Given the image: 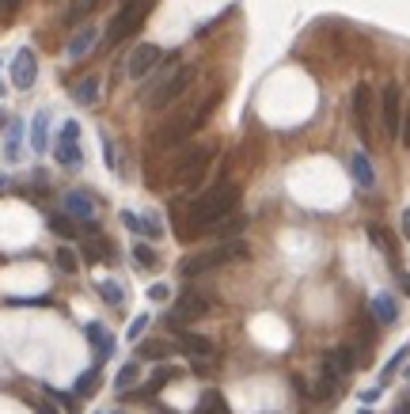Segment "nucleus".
<instances>
[{"mask_svg":"<svg viewBox=\"0 0 410 414\" xmlns=\"http://www.w3.org/2000/svg\"><path fill=\"white\" fill-rule=\"evenodd\" d=\"M239 202V187L236 183H217L209 187L202 198L190 202V213H186V232H209L220 217H228Z\"/></svg>","mask_w":410,"mask_h":414,"instance_id":"1","label":"nucleus"},{"mask_svg":"<svg viewBox=\"0 0 410 414\" xmlns=\"http://www.w3.org/2000/svg\"><path fill=\"white\" fill-rule=\"evenodd\" d=\"M247 255H251V247L243 244V239H225L220 247H213V251L190 255L179 266V274L183 278H198V274H205V270H217V266H225V263H239V258H247Z\"/></svg>","mask_w":410,"mask_h":414,"instance_id":"2","label":"nucleus"},{"mask_svg":"<svg viewBox=\"0 0 410 414\" xmlns=\"http://www.w3.org/2000/svg\"><path fill=\"white\" fill-rule=\"evenodd\" d=\"M149 8H152V0H122L118 4V12L110 16V23H107V46H118V42H126L129 35H137L141 23L149 19Z\"/></svg>","mask_w":410,"mask_h":414,"instance_id":"3","label":"nucleus"},{"mask_svg":"<svg viewBox=\"0 0 410 414\" xmlns=\"http://www.w3.org/2000/svg\"><path fill=\"white\" fill-rule=\"evenodd\" d=\"M213 103H217V95H213V99H205V103H198V107H190V111H179L171 122H163V126L156 129V145L168 148V145H179V141H186V137H190L194 129L209 118Z\"/></svg>","mask_w":410,"mask_h":414,"instance_id":"4","label":"nucleus"},{"mask_svg":"<svg viewBox=\"0 0 410 414\" xmlns=\"http://www.w3.org/2000/svg\"><path fill=\"white\" fill-rule=\"evenodd\" d=\"M194 84V65H179L175 72L168 76H160V84L149 92V111H163V107H171V103H179L183 99V92Z\"/></svg>","mask_w":410,"mask_h":414,"instance_id":"5","label":"nucleus"},{"mask_svg":"<svg viewBox=\"0 0 410 414\" xmlns=\"http://www.w3.org/2000/svg\"><path fill=\"white\" fill-rule=\"evenodd\" d=\"M209 160H213V148H205V145L183 152L179 163H175V171H171V183L175 187H198L202 175L209 171Z\"/></svg>","mask_w":410,"mask_h":414,"instance_id":"6","label":"nucleus"},{"mask_svg":"<svg viewBox=\"0 0 410 414\" xmlns=\"http://www.w3.org/2000/svg\"><path fill=\"white\" fill-rule=\"evenodd\" d=\"M205 312H209V297H205V293H198V289H183L179 297H175V308H171V327L179 331L183 323L202 320Z\"/></svg>","mask_w":410,"mask_h":414,"instance_id":"7","label":"nucleus"},{"mask_svg":"<svg viewBox=\"0 0 410 414\" xmlns=\"http://www.w3.org/2000/svg\"><path fill=\"white\" fill-rule=\"evenodd\" d=\"M61 168H80L84 163V152H80V122H65L61 126V137H58V148H53Z\"/></svg>","mask_w":410,"mask_h":414,"instance_id":"8","label":"nucleus"},{"mask_svg":"<svg viewBox=\"0 0 410 414\" xmlns=\"http://www.w3.org/2000/svg\"><path fill=\"white\" fill-rule=\"evenodd\" d=\"M380 122L387 137H399V122H403V92H399V84H387L380 92Z\"/></svg>","mask_w":410,"mask_h":414,"instance_id":"9","label":"nucleus"},{"mask_svg":"<svg viewBox=\"0 0 410 414\" xmlns=\"http://www.w3.org/2000/svg\"><path fill=\"white\" fill-rule=\"evenodd\" d=\"M35 80H38V58L31 46H23L12 58V84L19 92H27V88H35Z\"/></svg>","mask_w":410,"mask_h":414,"instance_id":"10","label":"nucleus"},{"mask_svg":"<svg viewBox=\"0 0 410 414\" xmlns=\"http://www.w3.org/2000/svg\"><path fill=\"white\" fill-rule=\"evenodd\" d=\"M353 122H357V134L365 141L372 137V88L369 84H357V88H353Z\"/></svg>","mask_w":410,"mask_h":414,"instance_id":"11","label":"nucleus"},{"mask_svg":"<svg viewBox=\"0 0 410 414\" xmlns=\"http://www.w3.org/2000/svg\"><path fill=\"white\" fill-rule=\"evenodd\" d=\"M160 58H163V53H160V46H152V42H141V46L129 53V61H126V72L133 76V80H141V76H149L152 69H156V65H160Z\"/></svg>","mask_w":410,"mask_h":414,"instance_id":"12","label":"nucleus"},{"mask_svg":"<svg viewBox=\"0 0 410 414\" xmlns=\"http://www.w3.org/2000/svg\"><path fill=\"white\" fill-rule=\"evenodd\" d=\"M323 369H327V373H335L338 380L350 376L353 373V350H350V346H335V350H327L323 354Z\"/></svg>","mask_w":410,"mask_h":414,"instance_id":"13","label":"nucleus"},{"mask_svg":"<svg viewBox=\"0 0 410 414\" xmlns=\"http://www.w3.org/2000/svg\"><path fill=\"white\" fill-rule=\"evenodd\" d=\"M65 213L76 217V221H92V217H95V202L87 198L84 190H72V194H65Z\"/></svg>","mask_w":410,"mask_h":414,"instance_id":"14","label":"nucleus"},{"mask_svg":"<svg viewBox=\"0 0 410 414\" xmlns=\"http://www.w3.org/2000/svg\"><path fill=\"white\" fill-rule=\"evenodd\" d=\"M179 334V346H183V354H190V357H213V342L205 339V334H190V331H175Z\"/></svg>","mask_w":410,"mask_h":414,"instance_id":"15","label":"nucleus"},{"mask_svg":"<svg viewBox=\"0 0 410 414\" xmlns=\"http://www.w3.org/2000/svg\"><path fill=\"white\" fill-rule=\"evenodd\" d=\"M350 171H353V179H357V187H365V190L376 187V171H372V163L365 152H353L350 156Z\"/></svg>","mask_w":410,"mask_h":414,"instance_id":"16","label":"nucleus"},{"mask_svg":"<svg viewBox=\"0 0 410 414\" xmlns=\"http://www.w3.org/2000/svg\"><path fill=\"white\" fill-rule=\"evenodd\" d=\"M372 315H376V323H395L399 320V304L395 297H387V293H380V297H372Z\"/></svg>","mask_w":410,"mask_h":414,"instance_id":"17","label":"nucleus"},{"mask_svg":"<svg viewBox=\"0 0 410 414\" xmlns=\"http://www.w3.org/2000/svg\"><path fill=\"white\" fill-rule=\"evenodd\" d=\"M95 38H99V31H95V27H80V31L72 35V42H69V58H72V61H76V58H84V53L95 46Z\"/></svg>","mask_w":410,"mask_h":414,"instance_id":"18","label":"nucleus"},{"mask_svg":"<svg viewBox=\"0 0 410 414\" xmlns=\"http://www.w3.org/2000/svg\"><path fill=\"white\" fill-rule=\"evenodd\" d=\"M87 339H92V346H95L99 361L114 354V339H110V334H107V331H103V327H99V323H87Z\"/></svg>","mask_w":410,"mask_h":414,"instance_id":"19","label":"nucleus"},{"mask_svg":"<svg viewBox=\"0 0 410 414\" xmlns=\"http://www.w3.org/2000/svg\"><path fill=\"white\" fill-rule=\"evenodd\" d=\"M99 88H103V80H99V76H84V80L76 84V103L95 107L99 103Z\"/></svg>","mask_w":410,"mask_h":414,"instance_id":"20","label":"nucleus"},{"mask_svg":"<svg viewBox=\"0 0 410 414\" xmlns=\"http://www.w3.org/2000/svg\"><path fill=\"white\" fill-rule=\"evenodd\" d=\"M46 122H50L46 111H38L35 122H31V148H35V152H46V145H50V141H46Z\"/></svg>","mask_w":410,"mask_h":414,"instance_id":"21","label":"nucleus"},{"mask_svg":"<svg viewBox=\"0 0 410 414\" xmlns=\"http://www.w3.org/2000/svg\"><path fill=\"white\" fill-rule=\"evenodd\" d=\"M95 4H99V0H69V8H65V23L76 27L84 16H92V12H95Z\"/></svg>","mask_w":410,"mask_h":414,"instance_id":"22","label":"nucleus"},{"mask_svg":"<svg viewBox=\"0 0 410 414\" xmlns=\"http://www.w3.org/2000/svg\"><path fill=\"white\" fill-rule=\"evenodd\" d=\"M84 258H87V263H107V258H114V247L103 244V239H87V244H84Z\"/></svg>","mask_w":410,"mask_h":414,"instance_id":"23","label":"nucleus"},{"mask_svg":"<svg viewBox=\"0 0 410 414\" xmlns=\"http://www.w3.org/2000/svg\"><path fill=\"white\" fill-rule=\"evenodd\" d=\"M99 380H103L99 365H95V369H87V373H80V380H76V396H80V399L95 396V391H99Z\"/></svg>","mask_w":410,"mask_h":414,"instance_id":"24","label":"nucleus"},{"mask_svg":"<svg viewBox=\"0 0 410 414\" xmlns=\"http://www.w3.org/2000/svg\"><path fill=\"white\" fill-rule=\"evenodd\" d=\"M198 410H202V414H232L220 391H202V403H198Z\"/></svg>","mask_w":410,"mask_h":414,"instance_id":"25","label":"nucleus"},{"mask_svg":"<svg viewBox=\"0 0 410 414\" xmlns=\"http://www.w3.org/2000/svg\"><path fill=\"white\" fill-rule=\"evenodd\" d=\"M50 228H53V232H58L61 239H72V236H80V228H76V221H72L69 213H53V217H50Z\"/></svg>","mask_w":410,"mask_h":414,"instance_id":"26","label":"nucleus"},{"mask_svg":"<svg viewBox=\"0 0 410 414\" xmlns=\"http://www.w3.org/2000/svg\"><path fill=\"white\" fill-rule=\"evenodd\" d=\"M171 380H179V369H156V373H152V380H149V388H145V396H152V391H160V388H168Z\"/></svg>","mask_w":410,"mask_h":414,"instance_id":"27","label":"nucleus"},{"mask_svg":"<svg viewBox=\"0 0 410 414\" xmlns=\"http://www.w3.org/2000/svg\"><path fill=\"white\" fill-rule=\"evenodd\" d=\"M133 263L141 270H156V251L149 244H133Z\"/></svg>","mask_w":410,"mask_h":414,"instance_id":"28","label":"nucleus"},{"mask_svg":"<svg viewBox=\"0 0 410 414\" xmlns=\"http://www.w3.org/2000/svg\"><path fill=\"white\" fill-rule=\"evenodd\" d=\"M141 357H145V361H163V357H168V342H160V339L141 342Z\"/></svg>","mask_w":410,"mask_h":414,"instance_id":"29","label":"nucleus"},{"mask_svg":"<svg viewBox=\"0 0 410 414\" xmlns=\"http://www.w3.org/2000/svg\"><path fill=\"white\" fill-rule=\"evenodd\" d=\"M46 391H50V399L61 403L65 414H80V396H76V391H72V396H69V391H53V388H46Z\"/></svg>","mask_w":410,"mask_h":414,"instance_id":"30","label":"nucleus"},{"mask_svg":"<svg viewBox=\"0 0 410 414\" xmlns=\"http://www.w3.org/2000/svg\"><path fill=\"white\" fill-rule=\"evenodd\" d=\"M137 376H141V365H137V361L122 365V369H118V380H114V388H118V391H126V388H129Z\"/></svg>","mask_w":410,"mask_h":414,"instance_id":"31","label":"nucleus"},{"mask_svg":"<svg viewBox=\"0 0 410 414\" xmlns=\"http://www.w3.org/2000/svg\"><path fill=\"white\" fill-rule=\"evenodd\" d=\"M335 388H338V376L323 369V376H319V384H315V399H330L335 396Z\"/></svg>","mask_w":410,"mask_h":414,"instance_id":"32","label":"nucleus"},{"mask_svg":"<svg viewBox=\"0 0 410 414\" xmlns=\"http://www.w3.org/2000/svg\"><path fill=\"white\" fill-rule=\"evenodd\" d=\"M99 297H103L107 304H114V308L126 300V297H122V285H118V281H103V285H99Z\"/></svg>","mask_w":410,"mask_h":414,"instance_id":"33","label":"nucleus"},{"mask_svg":"<svg viewBox=\"0 0 410 414\" xmlns=\"http://www.w3.org/2000/svg\"><path fill=\"white\" fill-rule=\"evenodd\" d=\"M58 266L65 270V274H76V266H80V263H76V251H72V247H61V251H58Z\"/></svg>","mask_w":410,"mask_h":414,"instance_id":"34","label":"nucleus"},{"mask_svg":"<svg viewBox=\"0 0 410 414\" xmlns=\"http://www.w3.org/2000/svg\"><path fill=\"white\" fill-rule=\"evenodd\" d=\"M145 327H149V315H145V312H141V315H137V320H133V323H129V331H126V339H129V342H141V334H145Z\"/></svg>","mask_w":410,"mask_h":414,"instance_id":"35","label":"nucleus"},{"mask_svg":"<svg viewBox=\"0 0 410 414\" xmlns=\"http://www.w3.org/2000/svg\"><path fill=\"white\" fill-rule=\"evenodd\" d=\"M369 236H372V244L380 247V251H387V255H392V239H387V232H384L380 224H369Z\"/></svg>","mask_w":410,"mask_h":414,"instance_id":"36","label":"nucleus"},{"mask_svg":"<svg viewBox=\"0 0 410 414\" xmlns=\"http://www.w3.org/2000/svg\"><path fill=\"white\" fill-rule=\"evenodd\" d=\"M399 145L410 148V107H403V122H399Z\"/></svg>","mask_w":410,"mask_h":414,"instance_id":"37","label":"nucleus"},{"mask_svg":"<svg viewBox=\"0 0 410 414\" xmlns=\"http://www.w3.org/2000/svg\"><path fill=\"white\" fill-rule=\"evenodd\" d=\"M406 354H410V346H403V350H399V354L392 357V361H387V365H384V380H387V376H395V369H399V365H403V361H406Z\"/></svg>","mask_w":410,"mask_h":414,"instance_id":"38","label":"nucleus"},{"mask_svg":"<svg viewBox=\"0 0 410 414\" xmlns=\"http://www.w3.org/2000/svg\"><path fill=\"white\" fill-rule=\"evenodd\" d=\"M103 156H107V168H118V156H114V141L103 137Z\"/></svg>","mask_w":410,"mask_h":414,"instance_id":"39","label":"nucleus"},{"mask_svg":"<svg viewBox=\"0 0 410 414\" xmlns=\"http://www.w3.org/2000/svg\"><path fill=\"white\" fill-rule=\"evenodd\" d=\"M149 297H152V300H168V297H171V289L163 285V281H156V285L149 289Z\"/></svg>","mask_w":410,"mask_h":414,"instance_id":"40","label":"nucleus"},{"mask_svg":"<svg viewBox=\"0 0 410 414\" xmlns=\"http://www.w3.org/2000/svg\"><path fill=\"white\" fill-rule=\"evenodd\" d=\"M35 414H61L53 403H35Z\"/></svg>","mask_w":410,"mask_h":414,"instance_id":"41","label":"nucleus"},{"mask_svg":"<svg viewBox=\"0 0 410 414\" xmlns=\"http://www.w3.org/2000/svg\"><path fill=\"white\" fill-rule=\"evenodd\" d=\"M19 4H23V0H4V12H8V19H12V16L19 12Z\"/></svg>","mask_w":410,"mask_h":414,"instance_id":"42","label":"nucleus"},{"mask_svg":"<svg viewBox=\"0 0 410 414\" xmlns=\"http://www.w3.org/2000/svg\"><path fill=\"white\" fill-rule=\"evenodd\" d=\"M403 236L410 239V209H403Z\"/></svg>","mask_w":410,"mask_h":414,"instance_id":"43","label":"nucleus"},{"mask_svg":"<svg viewBox=\"0 0 410 414\" xmlns=\"http://www.w3.org/2000/svg\"><path fill=\"white\" fill-rule=\"evenodd\" d=\"M399 281H403V293H406V297H410V274H403V278H399Z\"/></svg>","mask_w":410,"mask_h":414,"instance_id":"44","label":"nucleus"},{"mask_svg":"<svg viewBox=\"0 0 410 414\" xmlns=\"http://www.w3.org/2000/svg\"><path fill=\"white\" fill-rule=\"evenodd\" d=\"M0 23H8V12H4V0H0Z\"/></svg>","mask_w":410,"mask_h":414,"instance_id":"45","label":"nucleus"},{"mask_svg":"<svg viewBox=\"0 0 410 414\" xmlns=\"http://www.w3.org/2000/svg\"><path fill=\"white\" fill-rule=\"evenodd\" d=\"M4 187H8V179H4V175H0V190H4Z\"/></svg>","mask_w":410,"mask_h":414,"instance_id":"46","label":"nucleus"},{"mask_svg":"<svg viewBox=\"0 0 410 414\" xmlns=\"http://www.w3.org/2000/svg\"><path fill=\"white\" fill-rule=\"evenodd\" d=\"M361 414H372V410H361Z\"/></svg>","mask_w":410,"mask_h":414,"instance_id":"47","label":"nucleus"},{"mask_svg":"<svg viewBox=\"0 0 410 414\" xmlns=\"http://www.w3.org/2000/svg\"><path fill=\"white\" fill-rule=\"evenodd\" d=\"M194 414H202V410H194Z\"/></svg>","mask_w":410,"mask_h":414,"instance_id":"48","label":"nucleus"},{"mask_svg":"<svg viewBox=\"0 0 410 414\" xmlns=\"http://www.w3.org/2000/svg\"><path fill=\"white\" fill-rule=\"evenodd\" d=\"M114 414H122V410H114Z\"/></svg>","mask_w":410,"mask_h":414,"instance_id":"49","label":"nucleus"}]
</instances>
